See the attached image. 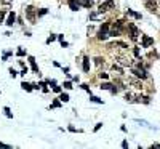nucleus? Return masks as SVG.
I'll use <instances>...</instances> for the list:
<instances>
[{
	"instance_id": "1",
	"label": "nucleus",
	"mask_w": 160,
	"mask_h": 149,
	"mask_svg": "<svg viewBox=\"0 0 160 149\" xmlns=\"http://www.w3.org/2000/svg\"><path fill=\"white\" fill-rule=\"evenodd\" d=\"M133 74L138 77V79H141V80H144V79H147L149 76H147V72H146V69L141 66V64H136V66L133 68Z\"/></svg>"
},
{
	"instance_id": "2",
	"label": "nucleus",
	"mask_w": 160,
	"mask_h": 149,
	"mask_svg": "<svg viewBox=\"0 0 160 149\" xmlns=\"http://www.w3.org/2000/svg\"><path fill=\"white\" fill-rule=\"evenodd\" d=\"M109 27H110V24H109V23H104V24L101 26V29L98 31V39H99V40H106L107 37H109V34H107Z\"/></svg>"
},
{
	"instance_id": "3",
	"label": "nucleus",
	"mask_w": 160,
	"mask_h": 149,
	"mask_svg": "<svg viewBox=\"0 0 160 149\" xmlns=\"http://www.w3.org/2000/svg\"><path fill=\"white\" fill-rule=\"evenodd\" d=\"M115 7V3H114V0H106V2H102L101 5H99V13H106V11H109V10H112V8Z\"/></svg>"
},
{
	"instance_id": "4",
	"label": "nucleus",
	"mask_w": 160,
	"mask_h": 149,
	"mask_svg": "<svg viewBox=\"0 0 160 149\" xmlns=\"http://www.w3.org/2000/svg\"><path fill=\"white\" fill-rule=\"evenodd\" d=\"M35 8L32 7V5H29V7H26V16H27V20H29V23H35Z\"/></svg>"
},
{
	"instance_id": "5",
	"label": "nucleus",
	"mask_w": 160,
	"mask_h": 149,
	"mask_svg": "<svg viewBox=\"0 0 160 149\" xmlns=\"http://www.w3.org/2000/svg\"><path fill=\"white\" fill-rule=\"evenodd\" d=\"M115 59L119 61V64H122V66H133V61H131V58H127V56H122V55H117Z\"/></svg>"
},
{
	"instance_id": "6",
	"label": "nucleus",
	"mask_w": 160,
	"mask_h": 149,
	"mask_svg": "<svg viewBox=\"0 0 160 149\" xmlns=\"http://www.w3.org/2000/svg\"><path fill=\"white\" fill-rule=\"evenodd\" d=\"M128 29H130V32H131V34H130V35H131V40H136V39H138V35H139L138 27H136L135 24H131V23H130V24H128Z\"/></svg>"
},
{
	"instance_id": "7",
	"label": "nucleus",
	"mask_w": 160,
	"mask_h": 149,
	"mask_svg": "<svg viewBox=\"0 0 160 149\" xmlns=\"http://www.w3.org/2000/svg\"><path fill=\"white\" fill-rule=\"evenodd\" d=\"M144 5H146V8H147L149 11H152V13L157 11V2H155V0H147Z\"/></svg>"
},
{
	"instance_id": "8",
	"label": "nucleus",
	"mask_w": 160,
	"mask_h": 149,
	"mask_svg": "<svg viewBox=\"0 0 160 149\" xmlns=\"http://www.w3.org/2000/svg\"><path fill=\"white\" fill-rule=\"evenodd\" d=\"M150 45H154V39L149 37V35H143V46L147 48V46H150Z\"/></svg>"
},
{
	"instance_id": "9",
	"label": "nucleus",
	"mask_w": 160,
	"mask_h": 149,
	"mask_svg": "<svg viewBox=\"0 0 160 149\" xmlns=\"http://www.w3.org/2000/svg\"><path fill=\"white\" fill-rule=\"evenodd\" d=\"M69 7L72 11H77L79 7H80V0H69Z\"/></svg>"
},
{
	"instance_id": "10",
	"label": "nucleus",
	"mask_w": 160,
	"mask_h": 149,
	"mask_svg": "<svg viewBox=\"0 0 160 149\" xmlns=\"http://www.w3.org/2000/svg\"><path fill=\"white\" fill-rule=\"evenodd\" d=\"M125 99L128 101V103H136L138 95H133V93H127V95H125Z\"/></svg>"
},
{
	"instance_id": "11",
	"label": "nucleus",
	"mask_w": 160,
	"mask_h": 149,
	"mask_svg": "<svg viewBox=\"0 0 160 149\" xmlns=\"http://www.w3.org/2000/svg\"><path fill=\"white\" fill-rule=\"evenodd\" d=\"M15 20H16V15H15V13H10V15H8V20H6V26H13V24H15Z\"/></svg>"
},
{
	"instance_id": "12",
	"label": "nucleus",
	"mask_w": 160,
	"mask_h": 149,
	"mask_svg": "<svg viewBox=\"0 0 160 149\" xmlns=\"http://www.w3.org/2000/svg\"><path fill=\"white\" fill-rule=\"evenodd\" d=\"M136 103H144V104H149V103H150V99H149L147 96H141V95H138Z\"/></svg>"
},
{
	"instance_id": "13",
	"label": "nucleus",
	"mask_w": 160,
	"mask_h": 149,
	"mask_svg": "<svg viewBox=\"0 0 160 149\" xmlns=\"http://www.w3.org/2000/svg\"><path fill=\"white\" fill-rule=\"evenodd\" d=\"M83 71H85V72L90 71V58H88V56L83 58Z\"/></svg>"
},
{
	"instance_id": "14",
	"label": "nucleus",
	"mask_w": 160,
	"mask_h": 149,
	"mask_svg": "<svg viewBox=\"0 0 160 149\" xmlns=\"http://www.w3.org/2000/svg\"><path fill=\"white\" fill-rule=\"evenodd\" d=\"M114 46H122V48H128V45L123 43V42H115V43H110L109 48H114Z\"/></svg>"
},
{
	"instance_id": "15",
	"label": "nucleus",
	"mask_w": 160,
	"mask_h": 149,
	"mask_svg": "<svg viewBox=\"0 0 160 149\" xmlns=\"http://www.w3.org/2000/svg\"><path fill=\"white\" fill-rule=\"evenodd\" d=\"M130 83H131V85H135L136 88H143V83H141V80H136V79H130Z\"/></svg>"
},
{
	"instance_id": "16",
	"label": "nucleus",
	"mask_w": 160,
	"mask_h": 149,
	"mask_svg": "<svg viewBox=\"0 0 160 149\" xmlns=\"http://www.w3.org/2000/svg\"><path fill=\"white\" fill-rule=\"evenodd\" d=\"M80 5L85 8H91V0H80Z\"/></svg>"
},
{
	"instance_id": "17",
	"label": "nucleus",
	"mask_w": 160,
	"mask_h": 149,
	"mask_svg": "<svg viewBox=\"0 0 160 149\" xmlns=\"http://www.w3.org/2000/svg\"><path fill=\"white\" fill-rule=\"evenodd\" d=\"M59 99L63 101V103H67V101H69V95H67V93H61Z\"/></svg>"
},
{
	"instance_id": "18",
	"label": "nucleus",
	"mask_w": 160,
	"mask_h": 149,
	"mask_svg": "<svg viewBox=\"0 0 160 149\" xmlns=\"http://www.w3.org/2000/svg\"><path fill=\"white\" fill-rule=\"evenodd\" d=\"M114 85H110V83H101V90H112Z\"/></svg>"
},
{
	"instance_id": "19",
	"label": "nucleus",
	"mask_w": 160,
	"mask_h": 149,
	"mask_svg": "<svg viewBox=\"0 0 160 149\" xmlns=\"http://www.w3.org/2000/svg\"><path fill=\"white\" fill-rule=\"evenodd\" d=\"M29 61H31V66H32V69H34L35 72H39V68H37V64H35V59L31 56V58H29Z\"/></svg>"
},
{
	"instance_id": "20",
	"label": "nucleus",
	"mask_w": 160,
	"mask_h": 149,
	"mask_svg": "<svg viewBox=\"0 0 160 149\" xmlns=\"http://www.w3.org/2000/svg\"><path fill=\"white\" fill-rule=\"evenodd\" d=\"M127 15L136 18V20H141V15H139V13H135V11H131V10H128V11H127Z\"/></svg>"
},
{
	"instance_id": "21",
	"label": "nucleus",
	"mask_w": 160,
	"mask_h": 149,
	"mask_svg": "<svg viewBox=\"0 0 160 149\" xmlns=\"http://www.w3.org/2000/svg\"><path fill=\"white\" fill-rule=\"evenodd\" d=\"M21 87H23L24 90H27V91H31V90H32V85H29V83H26V82H23V83H21Z\"/></svg>"
},
{
	"instance_id": "22",
	"label": "nucleus",
	"mask_w": 160,
	"mask_h": 149,
	"mask_svg": "<svg viewBox=\"0 0 160 149\" xmlns=\"http://www.w3.org/2000/svg\"><path fill=\"white\" fill-rule=\"evenodd\" d=\"M112 69H114V71H117V72L120 74V76H122V74H123V71H122V68L119 66V64H114V66H112Z\"/></svg>"
},
{
	"instance_id": "23",
	"label": "nucleus",
	"mask_w": 160,
	"mask_h": 149,
	"mask_svg": "<svg viewBox=\"0 0 160 149\" xmlns=\"http://www.w3.org/2000/svg\"><path fill=\"white\" fill-rule=\"evenodd\" d=\"M95 63H96V66H101V64H104V59L102 58H95Z\"/></svg>"
},
{
	"instance_id": "24",
	"label": "nucleus",
	"mask_w": 160,
	"mask_h": 149,
	"mask_svg": "<svg viewBox=\"0 0 160 149\" xmlns=\"http://www.w3.org/2000/svg\"><path fill=\"white\" fill-rule=\"evenodd\" d=\"M90 99H91V101H93V103H102V101H101V99H99V98H96V96H91V98H90Z\"/></svg>"
},
{
	"instance_id": "25",
	"label": "nucleus",
	"mask_w": 160,
	"mask_h": 149,
	"mask_svg": "<svg viewBox=\"0 0 160 149\" xmlns=\"http://www.w3.org/2000/svg\"><path fill=\"white\" fill-rule=\"evenodd\" d=\"M3 18H5V11L0 10V23H3Z\"/></svg>"
},
{
	"instance_id": "26",
	"label": "nucleus",
	"mask_w": 160,
	"mask_h": 149,
	"mask_svg": "<svg viewBox=\"0 0 160 149\" xmlns=\"http://www.w3.org/2000/svg\"><path fill=\"white\" fill-rule=\"evenodd\" d=\"M37 13H39V16H42V15H46V13H48V10H46V8H43V10L37 11Z\"/></svg>"
},
{
	"instance_id": "27",
	"label": "nucleus",
	"mask_w": 160,
	"mask_h": 149,
	"mask_svg": "<svg viewBox=\"0 0 160 149\" xmlns=\"http://www.w3.org/2000/svg\"><path fill=\"white\" fill-rule=\"evenodd\" d=\"M64 88L71 90V88H72V83H71V82H66V83H64Z\"/></svg>"
},
{
	"instance_id": "28",
	"label": "nucleus",
	"mask_w": 160,
	"mask_h": 149,
	"mask_svg": "<svg viewBox=\"0 0 160 149\" xmlns=\"http://www.w3.org/2000/svg\"><path fill=\"white\" fill-rule=\"evenodd\" d=\"M99 77H101V79H107L109 76H107V74H106V72H101V74H99Z\"/></svg>"
},
{
	"instance_id": "29",
	"label": "nucleus",
	"mask_w": 160,
	"mask_h": 149,
	"mask_svg": "<svg viewBox=\"0 0 160 149\" xmlns=\"http://www.w3.org/2000/svg\"><path fill=\"white\" fill-rule=\"evenodd\" d=\"M10 74H11V77H15V76H18V72H16L15 69H10Z\"/></svg>"
},
{
	"instance_id": "30",
	"label": "nucleus",
	"mask_w": 160,
	"mask_h": 149,
	"mask_svg": "<svg viewBox=\"0 0 160 149\" xmlns=\"http://www.w3.org/2000/svg\"><path fill=\"white\" fill-rule=\"evenodd\" d=\"M82 88H83V90H87V91H90V87L87 85V83H83V85H82Z\"/></svg>"
},
{
	"instance_id": "31",
	"label": "nucleus",
	"mask_w": 160,
	"mask_h": 149,
	"mask_svg": "<svg viewBox=\"0 0 160 149\" xmlns=\"http://www.w3.org/2000/svg\"><path fill=\"white\" fill-rule=\"evenodd\" d=\"M102 127V124H96V127H95V132H98V130Z\"/></svg>"
},
{
	"instance_id": "32",
	"label": "nucleus",
	"mask_w": 160,
	"mask_h": 149,
	"mask_svg": "<svg viewBox=\"0 0 160 149\" xmlns=\"http://www.w3.org/2000/svg\"><path fill=\"white\" fill-rule=\"evenodd\" d=\"M53 40H54V37H53V35H51V37H48V40H46V43H51V42H53Z\"/></svg>"
},
{
	"instance_id": "33",
	"label": "nucleus",
	"mask_w": 160,
	"mask_h": 149,
	"mask_svg": "<svg viewBox=\"0 0 160 149\" xmlns=\"http://www.w3.org/2000/svg\"><path fill=\"white\" fill-rule=\"evenodd\" d=\"M0 147H5V149H10V146H8V144H3V143H0Z\"/></svg>"
},
{
	"instance_id": "34",
	"label": "nucleus",
	"mask_w": 160,
	"mask_h": 149,
	"mask_svg": "<svg viewBox=\"0 0 160 149\" xmlns=\"http://www.w3.org/2000/svg\"><path fill=\"white\" fill-rule=\"evenodd\" d=\"M53 90H54L56 93H59V91H61V87H53Z\"/></svg>"
},
{
	"instance_id": "35",
	"label": "nucleus",
	"mask_w": 160,
	"mask_h": 149,
	"mask_svg": "<svg viewBox=\"0 0 160 149\" xmlns=\"http://www.w3.org/2000/svg\"><path fill=\"white\" fill-rule=\"evenodd\" d=\"M133 53H135V56H139V50H138V48H135Z\"/></svg>"
},
{
	"instance_id": "36",
	"label": "nucleus",
	"mask_w": 160,
	"mask_h": 149,
	"mask_svg": "<svg viewBox=\"0 0 160 149\" xmlns=\"http://www.w3.org/2000/svg\"><path fill=\"white\" fill-rule=\"evenodd\" d=\"M59 106V101H54V103H53V106L51 107H58Z\"/></svg>"
},
{
	"instance_id": "37",
	"label": "nucleus",
	"mask_w": 160,
	"mask_h": 149,
	"mask_svg": "<svg viewBox=\"0 0 160 149\" xmlns=\"http://www.w3.org/2000/svg\"><path fill=\"white\" fill-rule=\"evenodd\" d=\"M18 55H19V56H24V50H18Z\"/></svg>"
},
{
	"instance_id": "38",
	"label": "nucleus",
	"mask_w": 160,
	"mask_h": 149,
	"mask_svg": "<svg viewBox=\"0 0 160 149\" xmlns=\"http://www.w3.org/2000/svg\"><path fill=\"white\" fill-rule=\"evenodd\" d=\"M10 2H13V0H2V3H5V5H8Z\"/></svg>"
}]
</instances>
